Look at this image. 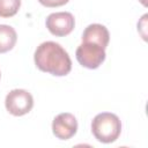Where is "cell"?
I'll return each mask as SVG.
<instances>
[{
    "label": "cell",
    "mask_w": 148,
    "mask_h": 148,
    "mask_svg": "<svg viewBox=\"0 0 148 148\" xmlns=\"http://www.w3.org/2000/svg\"><path fill=\"white\" fill-rule=\"evenodd\" d=\"M94 136L103 143L116 141L121 132V123L118 116L111 112H102L95 116L91 123Z\"/></svg>",
    "instance_id": "obj_2"
},
{
    "label": "cell",
    "mask_w": 148,
    "mask_h": 148,
    "mask_svg": "<svg viewBox=\"0 0 148 148\" xmlns=\"http://www.w3.org/2000/svg\"><path fill=\"white\" fill-rule=\"evenodd\" d=\"M77 131L76 118L68 112L59 113L52 121V132L60 140H68Z\"/></svg>",
    "instance_id": "obj_6"
},
{
    "label": "cell",
    "mask_w": 148,
    "mask_h": 148,
    "mask_svg": "<svg viewBox=\"0 0 148 148\" xmlns=\"http://www.w3.org/2000/svg\"><path fill=\"white\" fill-rule=\"evenodd\" d=\"M75 57L81 66L89 69H96L105 60V49L95 43L82 42L76 49Z\"/></svg>",
    "instance_id": "obj_3"
},
{
    "label": "cell",
    "mask_w": 148,
    "mask_h": 148,
    "mask_svg": "<svg viewBox=\"0 0 148 148\" xmlns=\"http://www.w3.org/2000/svg\"><path fill=\"white\" fill-rule=\"evenodd\" d=\"M17 40V35L14 28L7 24H0V53L10 51Z\"/></svg>",
    "instance_id": "obj_8"
},
{
    "label": "cell",
    "mask_w": 148,
    "mask_h": 148,
    "mask_svg": "<svg viewBox=\"0 0 148 148\" xmlns=\"http://www.w3.org/2000/svg\"><path fill=\"white\" fill-rule=\"evenodd\" d=\"M75 25L74 16L68 12L52 13L46 17V28L49 31L58 37L67 36L72 32Z\"/></svg>",
    "instance_id": "obj_5"
},
{
    "label": "cell",
    "mask_w": 148,
    "mask_h": 148,
    "mask_svg": "<svg viewBox=\"0 0 148 148\" xmlns=\"http://www.w3.org/2000/svg\"><path fill=\"white\" fill-rule=\"evenodd\" d=\"M0 76H1V74H0Z\"/></svg>",
    "instance_id": "obj_11"
},
{
    "label": "cell",
    "mask_w": 148,
    "mask_h": 148,
    "mask_svg": "<svg viewBox=\"0 0 148 148\" xmlns=\"http://www.w3.org/2000/svg\"><path fill=\"white\" fill-rule=\"evenodd\" d=\"M21 6V0H0V17L14 16Z\"/></svg>",
    "instance_id": "obj_9"
},
{
    "label": "cell",
    "mask_w": 148,
    "mask_h": 148,
    "mask_svg": "<svg viewBox=\"0 0 148 148\" xmlns=\"http://www.w3.org/2000/svg\"><path fill=\"white\" fill-rule=\"evenodd\" d=\"M39 3H42L43 6L45 7H59V6H62L65 3H67L69 0H38Z\"/></svg>",
    "instance_id": "obj_10"
},
{
    "label": "cell",
    "mask_w": 148,
    "mask_h": 148,
    "mask_svg": "<svg viewBox=\"0 0 148 148\" xmlns=\"http://www.w3.org/2000/svg\"><path fill=\"white\" fill-rule=\"evenodd\" d=\"M5 106L10 114L20 117L31 111L34 106V98L31 94L24 89H14L7 94Z\"/></svg>",
    "instance_id": "obj_4"
},
{
    "label": "cell",
    "mask_w": 148,
    "mask_h": 148,
    "mask_svg": "<svg viewBox=\"0 0 148 148\" xmlns=\"http://www.w3.org/2000/svg\"><path fill=\"white\" fill-rule=\"evenodd\" d=\"M109 40H110L109 30L99 23L89 24L82 34V42L95 43V44H98L99 46H102L103 49H105L108 46Z\"/></svg>",
    "instance_id": "obj_7"
},
{
    "label": "cell",
    "mask_w": 148,
    "mask_h": 148,
    "mask_svg": "<svg viewBox=\"0 0 148 148\" xmlns=\"http://www.w3.org/2000/svg\"><path fill=\"white\" fill-rule=\"evenodd\" d=\"M34 60L38 69L56 76H65L72 69V60L67 51L56 42H44L37 46Z\"/></svg>",
    "instance_id": "obj_1"
}]
</instances>
